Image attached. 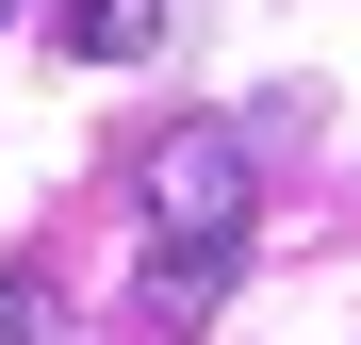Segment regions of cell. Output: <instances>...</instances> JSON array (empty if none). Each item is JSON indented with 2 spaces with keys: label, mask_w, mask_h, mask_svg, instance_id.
<instances>
[{
  "label": "cell",
  "mask_w": 361,
  "mask_h": 345,
  "mask_svg": "<svg viewBox=\"0 0 361 345\" xmlns=\"http://www.w3.org/2000/svg\"><path fill=\"white\" fill-rule=\"evenodd\" d=\"M247 214H263V148L247 132H164L148 148V329H214L230 313Z\"/></svg>",
  "instance_id": "obj_1"
},
{
  "label": "cell",
  "mask_w": 361,
  "mask_h": 345,
  "mask_svg": "<svg viewBox=\"0 0 361 345\" xmlns=\"http://www.w3.org/2000/svg\"><path fill=\"white\" fill-rule=\"evenodd\" d=\"M0 345H33V279L17 263H0Z\"/></svg>",
  "instance_id": "obj_3"
},
{
  "label": "cell",
  "mask_w": 361,
  "mask_h": 345,
  "mask_svg": "<svg viewBox=\"0 0 361 345\" xmlns=\"http://www.w3.org/2000/svg\"><path fill=\"white\" fill-rule=\"evenodd\" d=\"M0 17H17V0H0Z\"/></svg>",
  "instance_id": "obj_4"
},
{
  "label": "cell",
  "mask_w": 361,
  "mask_h": 345,
  "mask_svg": "<svg viewBox=\"0 0 361 345\" xmlns=\"http://www.w3.org/2000/svg\"><path fill=\"white\" fill-rule=\"evenodd\" d=\"M164 17L180 0H49V49H66V66H148Z\"/></svg>",
  "instance_id": "obj_2"
}]
</instances>
